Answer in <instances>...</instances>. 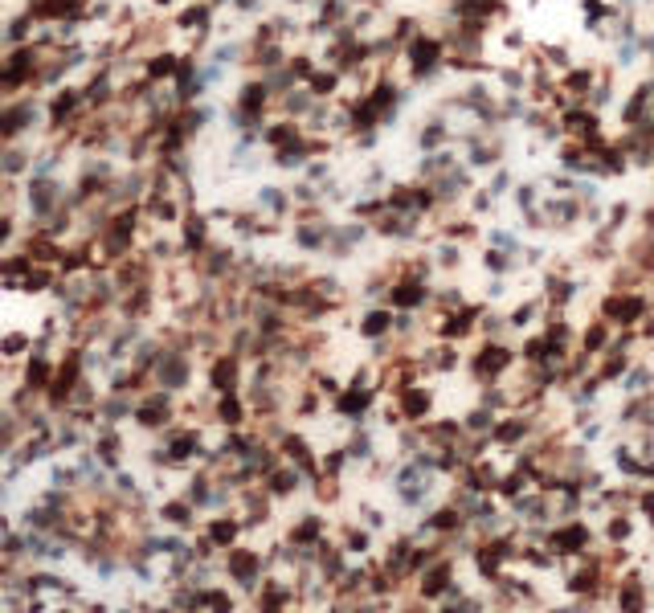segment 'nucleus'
<instances>
[{"label": "nucleus", "instance_id": "f257e3e1", "mask_svg": "<svg viewBox=\"0 0 654 613\" xmlns=\"http://www.w3.org/2000/svg\"><path fill=\"white\" fill-rule=\"evenodd\" d=\"M389 303L393 306H421L425 303V286L421 283H397L389 290Z\"/></svg>", "mask_w": 654, "mask_h": 613}, {"label": "nucleus", "instance_id": "f03ea898", "mask_svg": "<svg viewBox=\"0 0 654 613\" xmlns=\"http://www.w3.org/2000/svg\"><path fill=\"white\" fill-rule=\"evenodd\" d=\"M389 328H393V315H389V311H373V315H364V323H360V335L376 339V335H385Z\"/></svg>", "mask_w": 654, "mask_h": 613}, {"label": "nucleus", "instance_id": "7ed1b4c3", "mask_svg": "<svg viewBox=\"0 0 654 613\" xmlns=\"http://www.w3.org/2000/svg\"><path fill=\"white\" fill-rule=\"evenodd\" d=\"M237 540V523L234 519H217L213 523V544H234Z\"/></svg>", "mask_w": 654, "mask_h": 613}]
</instances>
